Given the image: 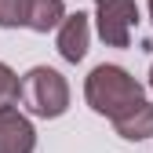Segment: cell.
Listing matches in <instances>:
<instances>
[{"mask_svg":"<svg viewBox=\"0 0 153 153\" xmlns=\"http://www.w3.org/2000/svg\"><path fill=\"white\" fill-rule=\"evenodd\" d=\"M84 99L95 113H102V117L109 120H117L124 117L128 109H135L142 102V84L131 76L128 69L120 66H95L88 73V80H84Z\"/></svg>","mask_w":153,"mask_h":153,"instance_id":"obj_1","label":"cell"},{"mask_svg":"<svg viewBox=\"0 0 153 153\" xmlns=\"http://www.w3.org/2000/svg\"><path fill=\"white\" fill-rule=\"evenodd\" d=\"M18 102H22L33 117H62L66 106H69V84L59 69L51 66H33L26 76H22V95H18Z\"/></svg>","mask_w":153,"mask_h":153,"instance_id":"obj_2","label":"cell"},{"mask_svg":"<svg viewBox=\"0 0 153 153\" xmlns=\"http://www.w3.org/2000/svg\"><path fill=\"white\" fill-rule=\"evenodd\" d=\"M95 22H99V36L109 48H128L131 29L139 22V4L135 0H95Z\"/></svg>","mask_w":153,"mask_h":153,"instance_id":"obj_3","label":"cell"},{"mask_svg":"<svg viewBox=\"0 0 153 153\" xmlns=\"http://www.w3.org/2000/svg\"><path fill=\"white\" fill-rule=\"evenodd\" d=\"M36 146V131L29 124L26 113L11 109H0V153H33Z\"/></svg>","mask_w":153,"mask_h":153,"instance_id":"obj_4","label":"cell"},{"mask_svg":"<svg viewBox=\"0 0 153 153\" xmlns=\"http://www.w3.org/2000/svg\"><path fill=\"white\" fill-rule=\"evenodd\" d=\"M88 40H91V22L84 11L66 15V22L59 26V55L66 62H80L88 55Z\"/></svg>","mask_w":153,"mask_h":153,"instance_id":"obj_5","label":"cell"},{"mask_svg":"<svg viewBox=\"0 0 153 153\" xmlns=\"http://www.w3.org/2000/svg\"><path fill=\"white\" fill-rule=\"evenodd\" d=\"M113 128H117V135L128 139V142H142V139H149V135H153V102L142 99L135 109H128L124 117L113 120Z\"/></svg>","mask_w":153,"mask_h":153,"instance_id":"obj_6","label":"cell"},{"mask_svg":"<svg viewBox=\"0 0 153 153\" xmlns=\"http://www.w3.org/2000/svg\"><path fill=\"white\" fill-rule=\"evenodd\" d=\"M66 22V4L62 0H29V29L36 33H48V29H59Z\"/></svg>","mask_w":153,"mask_h":153,"instance_id":"obj_7","label":"cell"},{"mask_svg":"<svg viewBox=\"0 0 153 153\" xmlns=\"http://www.w3.org/2000/svg\"><path fill=\"white\" fill-rule=\"evenodd\" d=\"M29 22V0H0V29H18Z\"/></svg>","mask_w":153,"mask_h":153,"instance_id":"obj_8","label":"cell"},{"mask_svg":"<svg viewBox=\"0 0 153 153\" xmlns=\"http://www.w3.org/2000/svg\"><path fill=\"white\" fill-rule=\"evenodd\" d=\"M22 95V76H18L11 66L0 62V109H11Z\"/></svg>","mask_w":153,"mask_h":153,"instance_id":"obj_9","label":"cell"},{"mask_svg":"<svg viewBox=\"0 0 153 153\" xmlns=\"http://www.w3.org/2000/svg\"><path fill=\"white\" fill-rule=\"evenodd\" d=\"M149 88H153V66H149Z\"/></svg>","mask_w":153,"mask_h":153,"instance_id":"obj_10","label":"cell"},{"mask_svg":"<svg viewBox=\"0 0 153 153\" xmlns=\"http://www.w3.org/2000/svg\"><path fill=\"white\" fill-rule=\"evenodd\" d=\"M149 18H153V0H149Z\"/></svg>","mask_w":153,"mask_h":153,"instance_id":"obj_11","label":"cell"}]
</instances>
